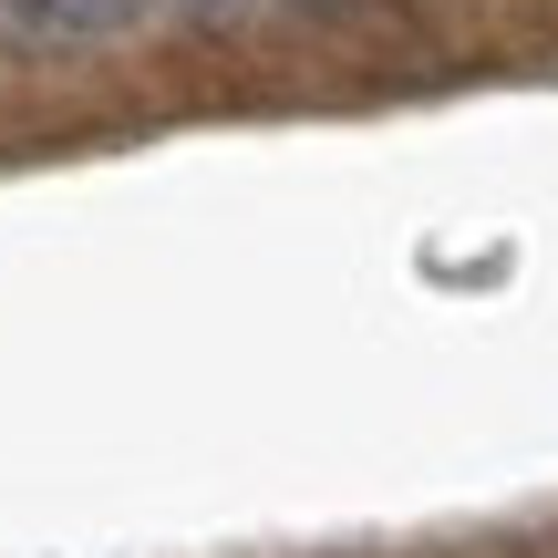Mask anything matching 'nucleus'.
I'll list each match as a JSON object with an SVG mask.
<instances>
[{
    "label": "nucleus",
    "instance_id": "obj_1",
    "mask_svg": "<svg viewBox=\"0 0 558 558\" xmlns=\"http://www.w3.org/2000/svg\"><path fill=\"white\" fill-rule=\"evenodd\" d=\"M156 0H0V32L11 41H41V52H73V41H114Z\"/></svg>",
    "mask_w": 558,
    "mask_h": 558
}]
</instances>
